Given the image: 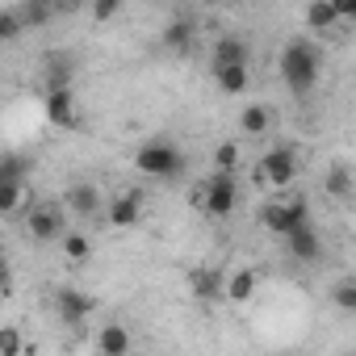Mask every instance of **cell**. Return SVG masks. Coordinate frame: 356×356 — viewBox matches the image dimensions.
<instances>
[{
    "label": "cell",
    "instance_id": "1",
    "mask_svg": "<svg viewBox=\"0 0 356 356\" xmlns=\"http://www.w3.org/2000/svg\"><path fill=\"white\" fill-rule=\"evenodd\" d=\"M318 72H323V51L314 42H306V38L285 42V51H281V80H285L289 92L306 97L318 84Z\"/></svg>",
    "mask_w": 356,
    "mask_h": 356
},
{
    "label": "cell",
    "instance_id": "2",
    "mask_svg": "<svg viewBox=\"0 0 356 356\" xmlns=\"http://www.w3.org/2000/svg\"><path fill=\"white\" fill-rule=\"evenodd\" d=\"M185 163H189L185 151L176 147V143H168V138H151V143H143L134 151V168L143 176H155V181H181Z\"/></svg>",
    "mask_w": 356,
    "mask_h": 356
},
{
    "label": "cell",
    "instance_id": "3",
    "mask_svg": "<svg viewBox=\"0 0 356 356\" xmlns=\"http://www.w3.org/2000/svg\"><path fill=\"white\" fill-rule=\"evenodd\" d=\"M256 222L268 231V235H293L298 227H306L310 222V202L302 197V193H293V197H285V202H264L260 210H256Z\"/></svg>",
    "mask_w": 356,
    "mask_h": 356
},
{
    "label": "cell",
    "instance_id": "4",
    "mask_svg": "<svg viewBox=\"0 0 356 356\" xmlns=\"http://www.w3.org/2000/svg\"><path fill=\"white\" fill-rule=\"evenodd\" d=\"M193 202H197L210 218H231V214H235V206H239L235 172H218V176H210V181H202V185H197V193H193Z\"/></svg>",
    "mask_w": 356,
    "mask_h": 356
},
{
    "label": "cell",
    "instance_id": "5",
    "mask_svg": "<svg viewBox=\"0 0 356 356\" xmlns=\"http://www.w3.org/2000/svg\"><path fill=\"white\" fill-rule=\"evenodd\" d=\"M26 235H30L34 243H55V239H63V235H67L63 210L51 206V202H34V206L26 210Z\"/></svg>",
    "mask_w": 356,
    "mask_h": 356
},
{
    "label": "cell",
    "instance_id": "6",
    "mask_svg": "<svg viewBox=\"0 0 356 356\" xmlns=\"http://www.w3.org/2000/svg\"><path fill=\"white\" fill-rule=\"evenodd\" d=\"M256 176H260L268 189H289L293 176H298V155H293V147H273V151L260 159Z\"/></svg>",
    "mask_w": 356,
    "mask_h": 356
},
{
    "label": "cell",
    "instance_id": "7",
    "mask_svg": "<svg viewBox=\"0 0 356 356\" xmlns=\"http://www.w3.org/2000/svg\"><path fill=\"white\" fill-rule=\"evenodd\" d=\"M143 189H122L113 202H109V210H105V218H109V227L113 231H130V227H138L143 222Z\"/></svg>",
    "mask_w": 356,
    "mask_h": 356
},
{
    "label": "cell",
    "instance_id": "8",
    "mask_svg": "<svg viewBox=\"0 0 356 356\" xmlns=\"http://www.w3.org/2000/svg\"><path fill=\"white\" fill-rule=\"evenodd\" d=\"M47 122L59 126V130H76V126H80L72 84H63V88H47Z\"/></svg>",
    "mask_w": 356,
    "mask_h": 356
},
{
    "label": "cell",
    "instance_id": "9",
    "mask_svg": "<svg viewBox=\"0 0 356 356\" xmlns=\"http://www.w3.org/2000/svg\"><path fill=\"white\" fill-rule=\"evenodd\" d=\"M163 47H168V55H176V59H189L193 47H197V22H193V17H172V22L163 26Z\"/></svg>",
    "mask_w": 356,
    "mask_h": 356
},
{
    "label": "cell",
    "instance_id": "10",
    "mask_svg": "<svg viewBox=\"0 0 356 356\" xmlns=\"http://www.w3.org/2000/svg\"><path fill=\"white\" fill-rule=\"evenodd\" d=\"M55 310H59V318H63V323L80 327V323H88V318H92L97 302H92L88 293H80V289H59V298H55Z\"/></svg>",
    "mask_w": 356,
    "mask_h": 356
},
{
    "label": "cell",
    "instance_id": "11",
    "mask_svg": "<svg viewBox=\"0 0 356 356\" xmlns=\"http://www.w3.org/2000/svg\"><path fill=\"white\" fill-rule=\"evenodd\" d=\"M67 210L76 214V218H97L101 214V189L92 185V181H76V185H67Z\"/></svg>",
    "mask_w": 356,
    "mask_h": 356
},
{
    "label": "cell",
    "instance_id": "12",
    "mask_svg": "<svg viewBox=\"0 0 356 356\" xmlns=\"http://www.w3.org/2000/svg\"><path fill=\"white\" fill-rule=\"evenodd\" d=\"M189 289H193V298H202V302H218V298H227V273L222 268H193L189 273Z\"/></svg>",
    "mask_w": 356,
    "mask_h": 356
},
{
    "label": "cell",
    "instance_id": "13",
    "mask_svg": "<svg viewBox=\"0 0 356 356\" xmlns=\"http://www.w3.org/2000/svg\"><path fill=\"white\" fill-rule=\"evenodd\" d=\"M285 243H289V256L293 260H302V264H314L318 256H323V239H318V231L306 222V227H298L293 235H285Z\"/></svg>",
    "mask_w": 356,
    "mask_h": 356
},
{
    "label": "cell",
    "instance_id": "14",
    "mask_svg": "<svg viewBox=\"0 0 356 356\" xmlns=\"http://www.w3.org/2000/svg\"><path fill=\"white\" fill-rule=\"evenodd\" d=\"M214 84H218V92L239 97V92L252 88V72H248V63H218L214 67Z\"/></svg>",
    "mask_w": 356,
    "mask_h": 356
},
{
    "label": "cell",
    "instance_id": "15",
    "mask_svg": "<svg viewBox=\"0 0 356 356\" xmlns=\"http://www.w3.org/2000/svg\"><path fill=\"white\" fill-rule=\"evenodd\" d=\"M130 348H134V339H130L126 327H118V323L101 327V335H97V352H101V356H126Z\"/></svg>",
    "mask_w": 356,
    "mask_h": 356
},
{
    "label": "cell",
    "instance_id": "16",
    "mask_svg": "<svg viewBox=\"0 0 356 356\" xmlns=\"http://www.w3.org/2000/svg\"><path fill=\"white\" fill-rule=\"evenodd\" d=\"M248 55H252V47H248V38H239V34H222V38L214 42V67H218V63H248Z\"/></svg>",
    "mask_w": 356,
    "mask_h": 356
},
{
    "label": "cell",
    "instance_id": "17",
    "mask_svg": "<svg viewBox=\"0 0 356 356\" xmlns=\"http://www.w3.org/2000/svg\"><path fill=\"white\" fill-rule=\"evenodd\" d=\"M268 126H273V109H268V105H248V109L239 113V130H243L248 138L268 134Z\"/></svg>",
    "mask_w": 356,
    "mask_h": 356
},
{
    "label": "cell",
    "instance_id": "18",
    "mask_svg": "<svg viewBox=\"0 0 356 356\" xmlns=\"http://www.w3.org/2000/svg\"><path fill=\"white\" fill-rule=\"evenodd\" d=\"M72 76H76V63L63 51H51V59H47V88H63V84H72Z\"/></svg>",
    "mask_w": 356,
    "mask_h": 356
},
{
    "label": "cell",
    "instance_id": "19",
    "mask_svg": "<svg viewBox=\"0 0 356 356\" xmlns=\"http://www.w3.org/2000/svg\"><path fill=\"white\" fill-rule=\"evenodd\" d=\"M256 273L252 268H235L231 277H227V298L231 302H252V293H256Z\"/></svg>",
    "mask_w": 356,
    "mask_h": 356
},
{
    "label": "cell",
    "instance_id": "20",
    "mask_svg": "<svg viewBox=\"0 0 356 356\" xmlns=\"http://www.w3.org/2000/svg\"><path fill=\"white\" fill-rule=\"evenodd\" d=\"M335 22H339V13H335L331 0H310V9H306V26H310L314 34H327Z\"/></svg>",
    "mask_w": 356,
    "mask_h": 356
},
{
    "label": "cell",
    "instance_id": "21",
    "mask_svg": "<svg viewBox=\"0 0 356 356\" xmlns=\"http://www.w3.org/2000/svg\"><path fill=\"white\" fill-rule=\"evenodd\" d=\"M323 189H327L331 197H348V193H352V172H348L343 163H331V168H327Z\"/></svg>",
    "mask_w": 356,
    "mask_h": 356
},
{
    "label": "cell",
    "instance_id": "22",
    "mask_svg": "<svg viewBox=\"0 0 356 356\" xmlns=\"http://www.w3.org/2000/svg\"><path fill=\"white\" fill-rule=\"evenodd\" d=\"M22 197H26V181H0V210L5 214H17Z\"/></svg>",
    "mask_w": 356,
    "mask_h": 356
},
{
    "label": "cell",
    "instance_id": "23",
    "mask_svg": "<svg viewBox=\"0 0 356 356\" xmlns=\"http://www.w3.org/2000/svg\"><path fill=\"white\" fill-rule=\"evenodd\" d=\"M331 302H335L339 310L356 314V277H343V281H335V285H331Z\"/></svg>",
    "mask_w": 356,
    "mask_h": 356
},
{
    "label": "cell",
    "instance_id": "24",
    "mask_svg": "<svg viewBox=\"0 0 356 356\" xmlns=\"http://www.w3.org/2000/svg\"><path fill=\"white\" fill-rule=\"evenodd\" d=\"M63 252H67V260H76V264H84V260L92 256V243H88L84 235H76V231H67V235H63Z\"/></svg>",
    "mask_w": 356,
    "mask_h": 356
},
{
    "label": "cell",
    "instance_id": "25",
    "mask_svg": "<svg viewBox=\"0 0 356 356\" xmlns=\"http://www.w3.org/2000/svg\"><path fill=\"white\" fill-rule=\"evenodd\" d=\"M214 168H218V172H235V168H239V147H235V143H218Z\"/></svg>",
    "mask_w": 356,
    "mask_h": 356
},
{
    "label": "cell",
    "instance_id": "26",
    "mask_svg": "<svg viewBox=\"0 0 356 356\" xmlns=\"http://www.w3.org/2000/svg\"><path fill=\"white\" fill-rule=\"evenodd\" d=\"M22 17H26V26H47L51 22V0H30Z\"/></svg>",
    "mask_w": 356,
    "mask_h": 356
},
{
    "label": "cell",
    "instance_id": "27",
    "mask_svg": "<svg viewBox=\"0 0 356 356\" xmlns=\"http://www.w3.org/2000/svg\"><path fill=\"white\" fill-rule=\"evenodd\" d=\"M0 181H26V159L5 155V163H0Z\"/></svg>",
    "mask_w": 356,
    "mask_h": 356
},
{
    "label": "cell",
    "instance_id": "28",
    "mask_svg": "<svg viewBox=\"0 0 356 356\" xmlns=\"http://www.w3.org/2000/svg\"><path fill=\"white\" fill-rule=\"evenodd\" d=\"M118 9H122V0H92V17L105 26V22H113L118 17Z\"/></svg>",
    "mask_w": 356,
    "mask_h": 356
},
{
    "label": "cell",
    "instance_id": "29",
    "mask_svg": "<svg viewBox=\"0 0 356 356\" xmlns=\"http://www.w3.org/2000/svg\"><path fill=\"white\" fill-rule=\"evenodd\" d=\"M22 22H26V17H17V13H5V17H0V34H5V38H17Z\"/></svg>",
    "mask_w": 356,
    "mask_h": 356
},
{
    "label": "cell",
    "instance_id": "30",
    "mask_svg": "<svg viewBox=\"0 0 356 356\" xmlns=\"http://www.w3.org/2000/svg\"><path fill=\"white\" fill-rule=\"evenodd\" d=\"M331 5H335L339 22H356V0H331Z\"/></svg>",
    "mask_w": 356,
    "mask_h": 356
},
{
    "label": "cell",
    "instance_id": "31",
    "mask_svg": "<svg viewBox=\"0 0 356 356\" xmlns=\"http://www.w3.org/2000/svg\"><path fill=\"white\" fill-rule=\"evenodd\" d=\"M17 331H5V335H0V352H5V356H17Z\"/></svg>",
    "mask_w": 356,
    "mask_h": 356
},
{
    "label": "cell",
    "instance_id": "32",
    "mask_svg": "<svg viewBox=\"0 0 356 356\" xmlns=\"http://www.w3.org/2000/svg\"><path fill=\"white\" fill-rule=\"evenodd\" d=\"M159 5H176V0H159Z\"/></svg>",
    "mask_w": 356,
    "mask_h": 356
},
{
    "label": "cell",
    "instance_id": "33",
    "mask_svg": "<svg viewBox=\"0 0 356 356\" xmlns=\"http://www.w3.org/2000/svg\"><path fill=\"white\" fill-rule=\"evenodd\" d=\"M67 5H76V0H67Z\"/></svg>",
    "mask_w": 356,
    "mask_h": 356
}]
</instances>
